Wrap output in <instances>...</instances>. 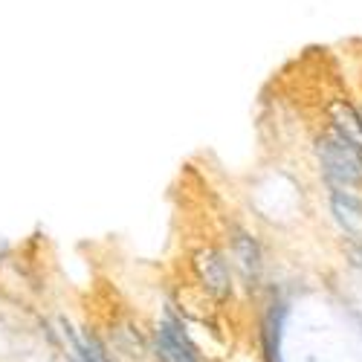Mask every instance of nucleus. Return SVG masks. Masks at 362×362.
I'll use <instances>...</instances> for the list:
<instances>
[{
  "label": "nucleus",
  "instance_id": "f257e3e1",
  "mask_svg": "<svg viewBox=\"0 0 362 362\" xmlns=\"http://www.w3.org/2000/svg\"><path fill=\"white\" fill-rule=\"evenodd\" d=\"M316 151L330 180H337L342 186H354V189L362 186V145H356L342 131H334L319 139Z\"/></svg>",
  "mask_w": 362,
  "mask_h": 362
}]
</instances>
